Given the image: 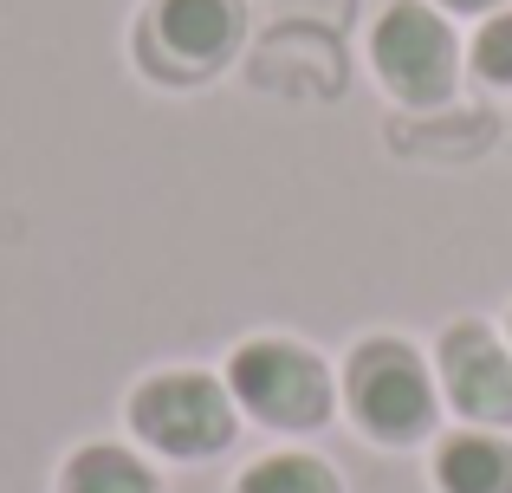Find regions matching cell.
<instances>
[{
	"label": "cell",
	"mask_w": 512,
	"mask_h": 493,
	"mask_svg": "<svg viewBox=\"0 0 512 493\" xmlns=\"http://www.w3.org/2000/svg\"><path fill=\"white\" fill-rule=\"evenodd\" d=\"M344 409L383 448H409L435 429V370L402 338H363L344 364Z\"/></svg>",
	"instance_id": "1"
},
{
	"label": "cell",
	"mask_w": 512,
	"mask_h": 493,
	"mask_svg": "<svg viewBox=\"0 0 512 493\" xmlns=\"http://www.w3.org/2000/svg\"><path fill=\"white\" fill-rule=\"evenodd\" d=\"M227 390H234V403L253 422L286 429V435L325 429L331 403H338V383H331L325 357L312 344H292V338H247L227 357Z\"/></svg>",
	"instance_id": "2"
},
{
	"label": "cell",
	"mask_w": 512,
	"mask_h": 493,
	"mask_svg": "<svg viewBox=\"0 0 512 493\" xmlns=\"http://www.w3.org/2000/svg\"><path fill=\"white\" fill-rule=\"evenodd\" d=\"M130 429L169 461H208L234 442V390L208 370H163L130 390Z\"/></svg>",
	"instance_id": "3"
},
{
	"label": "cell",
	"mask_w": 512,
	"mask_h": 493,
	"mask_svg": "<svg viewBox=\"0 0 512 493\" xmlns=\"http://www.w3.org/2000/svg\"><path fill=\"white\" fill-rule=\"evenodd\" d=\"M370 65L383 78V91L409 111H435L454 98V78H461V39H454L448 13L435 0H396L383 7L370 33Z\"/></svg>",
	"instance_id": "4"
},
{
	"label": "cell",
	"mask_w": 512,
	"mask_h": 493,
	"mask_svg": "<svg viewBox=\"0 0 512 493\" xmlns=\"http://www.w3.org/2000/svg\"><path fill=\"white\" fill-rule=\"evenodd\" d=\"M240 33H247L240 0H150V13L137 26V52L156 78L195 85V78L221 72L234 59Z\"/></svg>",
	"instance_id": "5"
},
{
	"label": "cell",
	"mask_w": 512,
	"mask_h": 493,
	"mask_svg": "<svg viewBox=\"0 0 512 493\" xmlns=\"http://www.w3.org/2000/svg\"><path fill=\"white\" fill-rule=\"evenodd\" d=\"M441 364V396L461 409L480 429H500L512 422V344L480 318H454L435 344Z\"/></svg>",
	"instance_id": "6"
},
{
	"label": "cell",
	"mask_w": 512,
	"mask_h": 493,
	"mask_svg": "<svg viewBox=\"0 0 512 493\" xmlns=\"http://www.w3.org/2000/svg\"><path fill=\"white\" fill-rule=\"evenodd\" d=\"M435 487L441 493H512V442L487 429H461L435 448Z\"/></svg>",
	"instance_id": "7"
},
{
	"label": "cell",
	"mask_w": 512,
	"mask_h": 493,
	"mask_svg": "<svg viewBox=\"0 0 512 493\" xmlns=\"http://www.w3.org/2000/svg\"><path fill=\"white\" fill-rule=\"evenodd\" d=\"M59 493H163V481H156V474L143 468L130 448L91 442V448H78V455L65 461Z\"/></svg>",
	"instance_id": "8"
},
{
	"label": "cell",
	"mask_w": 512,
	"mask_h": 493,
	"mask_svg": "<svg viewBox=\"0 0 512 493\" xmlns=\"http://www.w3.org/2000/svg\"><path fill=\"white\" fill-rule=\"evenodd\" d=\"M234 493H344L318 455H266L234 481Z\"/></svg>",
	"instance_id": "9"
},
{
	"label": "cell",
	"mask_w": 512,
	"mask_h": 493,
	"mask_svg": "<svg viewBox=\"0 0 512 493\" xmlns=\"http://www.w3.org/2000/svg\"><path fill=\"white\" fill-rule=\"evenodd\" d=\"M474 72L487 78V85H512V7H500V13H487V26L474 33Z\"/></svg>",
	"instance_id": "10"
},
{
	"label": "cell",
	"mask_w": 512,
	"mask_h": 493,
	"mask_svg": "<svg viewBox=\"0 0 512 493\" xmlns=\"http://www.w3.org/2000/svg\"><path fill=\"white\" fill-rule=\"evenodd\" d=\"M441 13H500L506 0H435Z\"/></svg>",
	"instance_id": "11"
},
{
	"label": "cell",
	"mask_w": 512,
	"mask_h": 493,
	"mask_svg": "<svg viewBox=\"0 0 512 493\" xmlns=\"http://www.w3.org/2000/svg\"><path fill=\"white\" fill-rule=\"evenodd\" d=\"M506 344H512V325H506Z\"/></svg>",
	"instance_id": "12"
}]
</instances>
